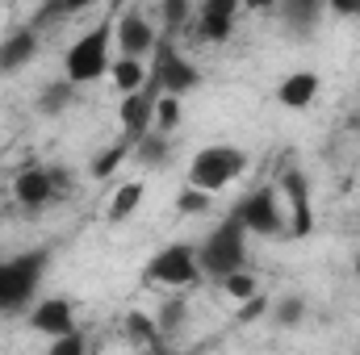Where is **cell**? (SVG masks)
Returning <instances> with one entry per match:
<instances>
[{
	"label": "cell",
	"instance_id": "obj_22",
	"mask_svg": "<svg viewBox=\"0 0 360 355\" xmlns=\"http://www.w3.org/2000/svg\"><path fill=\"white\" fill-rule=\"evenodd\" d=\"M176 126H180V100L176 96H160L155 100V126L151 130L155 134H172Z\"/></svg>",
	"mask_w": 360,
	"mask_h": 355
},
{
	"label": "cell",
	"instance_id": "obj_12",
	"mask_svg": "<svg viewBox=\"0 0 360 355\" xmlns=\"http://www.w3.org/2000/svg\"><path fill=\"white\" fill-rule=\"evenodd\" d=\"M30 326H34L38 335L63 339V335H72V330H76V309H72V301H68V297H46V301H38V305H34Z\"/></svg>",
	"mask_w": 360,
	"mask_h": 355
},
{
	"label": "cell",
	"instance_id": "obj_3",
	"mask_svg": "<svg viewBox=\"0 0 360 355\" xmlns=\"http://www.w3.org/2000/svg\"><path fill=\"white\" fill-rule=\"evenodd\" d=\"M243 168H248V155L239 147H222V142L201 147L188 159V188H201V192L214 196V192H222L226 184H235L243 176Z\"/></svg>",
	"mask_w": 360,
	"mask_h": 355
},
{
	"label": "cell",
	"instance_id": "obj_4",
	"mask_svg": "<svg viewBox=\"0 0 360 355\" xmlns=\"http://www.w3.org/2000/svg\"><path fill=\"white\" fill-rule=\"evenodd\" d=\"M109 38H113L109 25H92L89 34H80L68 46V55H63V80L68 84L80 88V84H92L109 72Z\"/></svg>",
	"mask_w": 360,
	"mask_h": 355
},
{
	"label": "cell",
	"instance_id": "obj_14",
	"mask_svg": "<svg viewBox=\"0 0 360 355\" xmlns=\"http://www.w3.org/2000/svg\"><path fill=\"white\" fill-rule=\"evenodd\" d=\"M323 88V80L314 76V72H289L285 80H281V88H276V100L285 105V109H306V105H314V96Z\"/></svg>",
	"mask_w": 360,
	"mask_h": 355
},
{
	"label": "cell",
	"instance_id": "obj_25",
	"mask_svg": "<svg viewBox=\"0 0 360 355\" xmlns=\"http://www.w3.org/2000/svg\"><path fill=\"white\" fill-rule=\"evenodd\" d=\"M176 209L180 213H205L210 209V192H201V188H184L176 196Z\"/></svg>",
	"mask_w": 360,
	"mask_h": 355
},
{
	"label": "cell",
	"instance_id": "obj_28",
	"mask_svg": "<svg viewBox=\"0 0 360 355\" xmlns=\"http://www.w3.org/2000/svg\"><path fill=\"white\" fill-rule=\"evenodd\" d=\"M180 322H184V301H168V305H164V318H160V330L172 335Z\"/></svg>",
	"mask_w": 360,
	"mask_h": 355
},
{
	"label": "cell",
	"instance_id": "obj_26",
	"mask_svg": "<svg viewBox=\"0 0 360 355\" xmlns=\"http://www.w3.org/2000/svg\"><path fill=\"white\" fill-rule=\"evenodd\" d=\"M302 309H306L302 297H285V301L276 305V322H281V326H293V322H302Z\"/></svg>",
	"mask_w": 360,
	"mask_h": 355
},
{
	"label": "cell",
	"instance_id": "obj_23",
	"mask_svg": "<svg viewBox=\"0 0 360 355\" xmlns=\"http://www.w3.org/2000/svg\"><path fill=\"white\" fill-rule=\"evenodd\" d=\"M130 147H134V142H117V147H109V151H101V155L92 159V176H96V180L113 176V172H117V163H122V159L130 155Z\"/></svg>",
	"mask_w": 360,
	"mask_h": 355
},
{
	"label": "cell",
	"instance_id": "obj_31",
	"mask_svg": "<svg viewBox=\"0 0 360 355\" xmlns=\"http://www.w3.org/2000/svg\"><path fill=\"white\" fill-rule=\"evenodd\" d=\"M176 355H201V351H176Z\"/></svg>",
	"mask_w": 360,
	"mask_h": 355
},
{
	"label": "cell",
	"instance_id": "obj_18",
	"mask_svg": "<svg viewBox=\"0 0 360 355\" xmlns=\"http://www.w3.org/2000/svg\"><path fill=\"white\" fill-rule=\"evenodd\" d=\"M139 201H143V184H139V180L122 184V188L113 192V201H109V222H126V217L139 209Z\"/></svg>",
	"mask_w": 360,
	"mask_h": 355
},
{
	"label": "cell",
	"instance_id": "obj_9",
	"mask_svg": "<svg viewBox=\"0 0 360 355\" xmlns=\"http://www.w3.org/2000/svg\"><path fill=\"white\" fill-rule=\"evenodd\" d=\"M276 196L289 205V222H285V230L293 234V239H302V234H310L314 230V209H310V184L306 176L297 172V168H289L281 184H276Z\"/></svg>",
	"mask_w": 360,
	"mask_h": 355
},
{
	"label": "cell",
	"instance_id": "obj_17",
	"mask_svg": "<svg viewBox=\"0 0 360 355\" xmlns=\"http://www.w3.org/2000/svg\"><path fill=\"white\" fill-rule=\"evenodd\" d=\"M130 155L143 163V168H164V159H168V134H143V138H134V147H130Z\"/></svg>",
	"mask_w": 360,
	"mask_h": 355
},
{
	"label": "cell",
	"instance_id": "obj_19",
	"mask_svg": "<svg viewBox=\"0 0 360 355\" xmlns=\"http://www.w3.org/2000/svg\"><path fill=\"white\" fill-rule=\"evenodd\" d=\"M319 13H323V4H319V0H289V4H281V17H285V21H293L297 29H310V25L319 21Z\"/></svg>",
	"mask_w": 360,
	"mask_h": 355
},
{
	"label": "cell",
	"instance_id": "obj_10",
	"mask_svg": "<svg viewBox=\"0 0 360 355\" xmlns=\"http://www.w3.org/2000/svg\"><path fill=\"white\" fill-rule=\"evenodd\" d=\"M160 96H164V92H160V84H151V76H147V88L122 96L117 121H122V130H126L130 142L143 138V134H151V126H155V100H160Z\"/></svg>",
	"mask_w": 360,
	"mask_h": 355
},
{
	"label": "cell",
	"instance_id": "obj_7",
	"mask_svg": "<svg viewBox=\"0 0 360 355\" xmlns=\"http://www.w3.org/2000/svg\"><path fill=\"white\" fill-rule=\"evenodd\" d=\"M63 184H68V176H63L59 168H38V163H30V168H21L17 180H13V196H17V205H21L25 213H42L46 205L59 201Z\"/></svg>",
	"mask_w": 360,
	"mask_h": 355
},
{
	"label": "cell",
	"instance_id": "obj_27",
	"mask_svg": "<svg viewBox=\"0 0 360 355\" xmlns=\"http://www.w3.org/2000/svg\"><path fill=\"white\" fill-rule=\"evenodd\" d=\"M126 326H130V339H139V343H143V339H155V330H160V326H155L151 318H143V314H130Z\"/></svg>",
	"mask_w": 360,
	"mask_h": 355
},
{
	"label": "cell",
	"instance_id": "obj_6",
	"mask_svg": "<svg viewBox=\"0 0 360 355\" xmlns=\"http://www.w3.org/2000/svg\"><path fill=\"white\" fill-rule=\"evenodd\" d=\"M151 84H160L164 96H176V100H180L184 92H193L197 84H201V72L180 55L168 38H160L155 55H151Z\"/></svg>",
	"mask_w": 360,
	"mask_h": 355
},
{
	"label": "cell",
	"instance_id": "obj_16",
	"mask_svg": "<svg viewBox=\"0 0 360 355\" xmlns=\"http://www.w3.org/2000/svg\"><path fill=\"white\" fill-rule=\"evenodd\" d=\"M109 72H113V84L126 92V96L139 92V88H147V76H151V67H147L143 59H113Z\"/></svg>",
	"mask_w": 360,
	"mask_h": 355
},
{
	"label": "cell",
	"instance_id": "obj_21",
	"mask_svg": "<svg viewBox=\"0 0 360 355\" xmlns=\"http://www.w3.org/2000/svg\"><path fill=\"white\" fill-rule=\"evenodd\" d=\"M222 288H226L235 301H243V305H248L252 297H260V284H256V276H252L248 267H243V272H231V276L222 280Z\"/></svg>",
	"mask_w": 360,
	"mask_h": 355
},
{
	"label": "cell",
	"instance_id": "obj_29",
	"mask_svg": "<svg viewBox=\"0 0 360 355\" xmlns=\"http://www.w3.org/2000/svg\"><path fill=\"white\" fill-rule=\"evenodd\" d=\"M184 17H188V4H184V0H168V4H164V21H168V34H172L176 25H184Z\"/></svg>",
	"mask_w": 360,
	"mask_h": 355
},
{
	"label": "cell",
	"instance_id": "obj_1",
	"mask_svg": "<svg viewBox=\"0 0 360 355\" xmlns=\"http://www.w3.org/2000/svg\"><path fill=\"white\" fill-rule=\"evenodd\" d=\"M46 267H51V247H34L13 260H0V314H21L34 301Z\"/></svg>",
	"mask_w": 360,
	"mask_h": 355
},
{
	"label": "cell",
	"instance_id": "obj_8",
	"mask_svg": "<svg viewBox=\"0 0 360 355\" xmlns=\"http://www.w3.org/2000/svg\"><path fill=\"white\" fill-rule=\"evenodd\" d=\"M151 284H164V288H188L197 276H201V267H197V247H188V243H172V247H164V251H155L151 260H147V272H143Z\"/></svg>",
	"mask_w": 360,
	"mask_h": 355
},
{
	"label": "cell",
	"instance_id": "obj_30",
	"mask_svg": "<svg viewBox=\"0 0 360 355\" xmlns=\"http://www.w3.org/2000/svg\"><path fill=\"white\" fill-rule=\"evenodd\" d=\"M256 314H264V297H252V301L239 309V318H243V322H248V318H256Z\"/></svg>",
	"mask_w": 360,
	"mask_h": 355
},
{
	"label": "cell",
	"instance_id": "obj_24",
	"mask_svg": "<svg viewBox=\"0 0 360 355\" xmlns=\"http://www.w3.org/2000/svg\"><path fill=\"white\" fill-rule=\"evenodd\" d=\"M46 355H89V343H84L80 330H72V335H63V339H51V351Z\"/></svg>",
	"mask_w": 360,
	"mask_h": 355
},
{
	"label": "cell",
	"instance_id": "obj_2",
	"mask_svg": "<svg viewBox=\"0 0 360 355\" xmlns=\"http://www.w3.org/2000/svg\"><path fill=\"white\" fill-rule=\"evenodd\" d=\"M197 267H201V276H214V280H226L231 272H243L248 267V230L235 217H226L197 247Z\"/></svg>",
	"mask_w": 360,
	"mask_h": 355
},
{
	"label": "cell",
	"instance_id": "obj_15",
	"mask_svg": "<svg viewBox=\"0 0 360 355\" xmlns=\"http://www.w3.org/2000/svg\"><path fill=\"white\" fill-rule=\"evenodd\" d=\"M34 55H38V34H34V29H17V34H8V38L0 42V76L21 72Z\"/></svg>",
	"mask_w": 360,
	"mask_h": 355
},
{
	"label": "cell",
	"instance_id": "obj_11",
	"mask_svg": "<svg viewBox=\"0 0 360 355\" xmlns=\"http://www.w3.org/2000/svg\"><path fill=\"white\" fill-rule=\"evenodd\" d=\"M113 38H117V46H122V59H147V55H155V46H160V34H155L151 17L139 13V8L122 13V21L113 25Z\"/></svg>",
	"mask_w": 360,
	"mask_h": 355
},
{
	"label": "cell",
	"instance_id": "obj_32",
	"mask_svg": "<svg viewBox=\"0 0 360 355\" xmlns=\"http://www.w3.org/2000/svg\"><path fill=\"white\" fill-rule=\"evenodd\" d=\"M356 276H360V255H356Z\"/></svg>",
	"mask_w": 360,
	"mask_h": 355
},
{
	"label": "cell",
	"instance_id": "obj_20",
	"mask_svg": "<svg viewBox=\"0 0 360 355\" xmlns=\"http://www.w3.org/2000/svg\"><path fill=\"white\" fill-rule=\"evenodd\" d=\"M72 96H76V84L59 80V84L42 88V96H38V109H42V113H63V109L72 105Z\"/></svg>",
	"mask_w": 360,
	"mask_h": 355
},
{
	"label": "cell",
	"instance_id": "obj_13",
	"mask_svg": "<svg viewBox=\"0 0 360 355\" xmlns=\"http://www.w3.org/2000/svg\"><path fill=\"white\" fill-rule=\"evenodd\" d=\"M235 13L239 4L235 0H205L201 13H197V42H226L231 29H235Z\"/></svg>",
	"mask_w": 360,
	"mask_h": 355
},
{
	"label": "cell",
	"instance_id": "obj_5",
	"mask_svg": "<svg viewBox=\"0 0 360 355\" xmlns=\"http://www.w3.org/2000/svg\"><path fill=\"white\" fill-rule=\"evenodd\" d=\"M231 217H235L248 234H264V239L285 234V205H281L276 188H256V192H248V196L235 205Z\"/></svg>",
	"mask_w": 360,
	"mask_h": 355
}]
</instances>
